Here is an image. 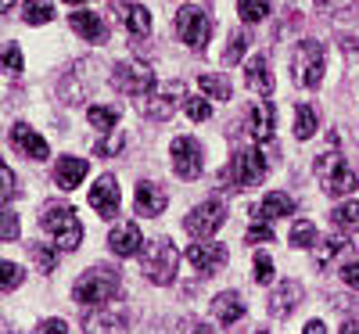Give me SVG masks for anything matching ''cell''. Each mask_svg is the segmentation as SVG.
Instances as JSON below:
<instances>
[{
  "mask_svg": "<svg viewBox=\"0 0 359 334\" xmlns=\"http://www.w3.org/2000/svg\"><path fill=\"white\" fill-rule=\"evenodd\" d=\"M11 144L22 151L25 159H33V162H43V159L50 155V151H47V140H43L36 130H29L25 123H15V126H11Z\"/></svg>",
  "mask_w": 359,
  "mask_h": 334,
  "instance_id": "2e32d148",
  "label": "cell"
},
{
  "mask_svg": "<svg viewBox=\"0 0 359 334\" xmlns=\"http://www.w3.org/2000/svg\"><path fill=\"white\" fill-rule=\"evenodd\" d=\"M248 86L255 90V94H262V98L273 94V72H269L266 54H255L252 62H248Z\"/></svg>",
  "mask_w": 359,
  "mask_h": 334,
  "instance_id": "d4e9b609",
  "label": "cell"
},
{
  "mask_svg": "<svg viewBox=\"0 0 359 334\" xmlns=\"http://www.w3.org/2000/svg\"><path fill=\"white\" fill-rule=\"evenodd\" d=\"M280 216H294V198L291 194H284V191H269L262 201H259V208H255V220H280Z\"/></svg>",
  "mask_w": 359,
  "mask_h": 334,
  "instance_id": "44dd1931",
  "label": "cell"
},
{
  "mask_svg": "<svg viewBox=\"0 0 359 334\" xmlns=\"http://www.w3.org/2000/svg\"><path fill=\"white\" fill-rule=\"evenodd\" d=\"M316 4H327V0H316Z\"/></svg>",
  "mask_w": 359,
  "mask_h": 334,
  "instance_id": "816d5d0a",
  "label": "cell"
},
{
  "mask_svg": "<svg viewBox=\"0 0 359 334\" xmlns=\"http://www.w3.org/2000/svg\"><path fill=\"white\" fill-rule=\"evenodd\" d=\"M245 47H248V36H245V33H233V36H230V47H226V54H223V62L233 65L237 58L245 54Z\"/></svg>",
  "mask_w": 359,
  "mask_h": 334,
  "instance_id": "b9f144b4",
  "label": "cell"
},
{
  "mask_svg": "<svg viewBox=\"0 0 359 334\" xmlns=\"http://www.w3.org/2000/svg\"><path fill=\"white\" fill-rule=\"evenodd\" d=\"M255 334H266V330H255Z\"/></svg>",
  "mask_w": 359,
  "mask_h": 334,
  "instance_id": "f5cc1de1",
  "label": "cell"
},
{
  "mask_svg": "<svg viewBox=\"0 0 359 334\" xmlns=\"http://www.w3.org/2000/svg\"><path fill=\"white\" fill-rule=\"evenodd\" d=\"M111 86L123 90L130 98H151L155 90V72L147 65H137V62H123L111 69Z\"/></svg>",
  "mask_w": 359,
  "mask_h": 334,
  "instance_id": "ba28073f",
  "label": "cell"
},
{
  "mask_svg": "<svg viewBox=\"0 0 359 334\" xmlns=\"http://www.w3.org/2000/svg\"><path fill=\"white\" fill-rule=\"evenodd\" d=\"M0 62H4V69H8L11 76H18V72H22V51H18V44H8L4 54H0Z\"/></svg>",
  "mask_w": 359,
  "mask_h": 334,
  "instance_id": "ab89813d",
  "label": "cell"
},
{
  "mask_svg": "<svg viewBox=\"0 0 359 334\" xmlns=\"http://www.w3.org/2000/svg\"><path fill=\"white\" fill-rule=\"evenodd\" d=\"M83 327H86V334H130V320H126V313L104 309V306H94V313L83 320Z\"/></svg>",
  "mask_w": 359,
  "mask_h": 334,
  "instance_id": "8fae6325",
  "label": "cell"
},
{
  "mask_svg": "<svg viewBox=\"0 0 359 334\" xmlns=\"http://www.w3.org/2000/svg\"><path fill=\"white\" fill-rule=\"evenodd\" d=\"M172 169L180 180H198L205 162H201V144L194 137H176L172 140Z\"/></svg>",
  "mask_w": 359,
  "mask_h": 334,
  "instance_id": "30bf717a",
  "label": "cell"
},
{
  "mask_svg": "<svg viewBox=\"0 0 359 334\" xmlns=\"http://www.w3.org/2000/svg\"><path fill=\"white\" fill-rule=\"evenodd\" d=\"M11 4H15V0H0V11H8Z\"/></svg>",
  "mask_w": 359,
  "mask_h": 334,
  "instance_id": "681fc988",
  "label": "cell"
},
{
  "mask_svg": "<svg viewBox=\"0 0 359 334\" xmlns=\"http://www.w3.org/2000/svg\"><path fill=\"white\" fill-rule=\"evenodd\" d=\"M22 281H25L22 266H18V262H8V259H0V291H15Z\"/></svg>",
  "mask_w": 359,
  "mask_h": 334,
  "instance_id": "1f68e13d",
  "label": "cell"
},
{
  "mask_svg": "<svg viewBox=\"0 0 359 334\" xmlns=\"http://www.w3.org/2000/svg\"><path fill=\"white\" fill-rule=\"evenodd\" d=\"M33 334H69V323L57 320V316H50V320H40Z\"/></svg>",
  "mask_w": 359,
  "mask_h": 334,
  "instance_id": "ee69618b",
  "label": "cell"
},
{
  "mask_svg": "<svg viewBox=\"0 0 359 334\" xmlns=\"http://www.w3.org/2000/svg\"><path fill=\"white\" fill-rule=\"evenodd\" d=\"M237 15H241L248 25L252 22H262L269 15V0H237Z\"/></svg>",
  "mask_w": 359,
  "mask_h": 334,
  "instance_id": "f546056e",
  "label": "cell"
},
{
  "mask_svg": "<svg viewBox=\"0 0 359 334\" xmlns=\"http://www.w3.org/2000/svg\"><path fill=\"white\" fill-rule=\"evenodd\" d=\"M345 245H348L345 237H331V241H323V245H313V259H316V266H327V262H331Z\"/></svg>",
  "mask_w": 359,
  "mask_h": 334,
  "instance_id": "836d02e7",
  "label": "cell"
},
{
  "mask_svg": "<svg viewBox=\"0 0 359 334\" xmlns=\"http://www.w3.org/2000/svg\"><path fill=\"white\" fill-rule=\"evenodd\" d=\"M313 133H316V108L313 105H298L294 108V137L309 140Z\"/></svg>",
  "mask_w": 359,
  "mask_h": 334,
  "instance_id": "484cf974",
  "label": "cell"
},
{
  "mask_svg": "<svg viewBox=\"0 0 359 334\" xmlns=\"http://www.w3.org/2000/svg\"><path fill=\"white\" fill-rule=\"evenodd\" d=\"M29 255H33V262H36L40 273H50L57 266V252H50L47 245H29Z\"/></svg>",
  "mask_w": 359,
  "mask_h": 334,
  "instance_id": "d590c367",
  "label": "cell"
},
{
  "mask_svg": "<svg viewBox=\"0 0 359 334\" xmlns=\"http://www.w3.org/2000/svg\"><path fill=\"white\" fill-rule=\"evenodd\" d=\"M341 334H359V316H355V320H348V323L341 327Z\"/></svg>",
  "mask_w": 359,
  "mask_h": 334,
  "instance_id": "c3c4849f",
  "label": "cell"
},
{
  "mask_svg": "<svg viewBox=\"0 0 359 334\" xmlns=\"http://www.w3.org/2000/svg\"><path fill=\"white\" fill-rule=\"evenodd\" d=\"M86 119H90V126H94V130L108 133V130H115V123H118V108H101V105H94V108H86Z\"/></svg>",
  "mask_w": 359,
  "mask_h": 334,
  "instance_id": "83f0119b",
  "label": "cell"
},
{
  "mask_svg": "<svg viewBox=\"0 0 359 334\" xmlns=\"http://www.w3.org/2000/svg\"><path fill=\"white\" fill-rule=\"evenodd\" d=\"M298 298H302V284L284 281L273 295H269V313H273V316H287V313L298 306Z\"/></svg>",
  "mask_w": 359,
  "mask_h": 334,
  "instance_id": "cb8c5ba5",
  "label": "cell"
},
{
  "mask_svg": "<svg viewBox=\"0 0 359 334\" xmlns=\"http://www.w3.org/2000/svg\"><path fill=\"white\" fill-rule=\"evenodd\" d=\"M184 112L194 119V123H205V119L212 115V105H208L205 98H187V101H184Z\"/></svg>",
  "mask_w": 359,
  "mask_h": 334,
  "instance_id": "74e56055",
  "label": "cell"
},
{
  "mask_svg": "<svg viewBox=\"0 0 359 334\" xmlns=\"http://www.w3.org/2000/svg\"><path fill=\"white\" fill-rule=\"evenodd\" d=\"M341 281H345L348 288H355V291H359V262H348V266L341 269Z\"/></svg>",
  "mask_w": 359,
  "mask_h": 334,
  "instance_id": "f6af8a7d",
  "label": "cell"
},
{
  "mask_svg": "<svg viewBox=\"0 0 359 334\" xmlns=\"http://www.w3.org/2000/svg\"><path fill=\"white\" fill-rule=\"evenodd\" d=\"M65 4H83V0H65Z\"/></svg>",
  "mask_w": 359,
  "mask_h": 334,
  "instance_id": "f907efd6",
  "label": "cell"
},
{
  "mask_svg": "<svg viewBox=\"0 0 359 334\" xmlns=\"http://www.w3.org/2000/svg\"><path fill=\"white\" fill-rule=\"evenodd\" d=\"M184 334H208L198 320H184Z\"/></svg>",
  "mask_w": 359,
  "mask_h": 334,
  "instance_id": "bcb514c9",
  "label": "cell"
},
{
  "mask_svg": "<svg viewBox=\"0 0 359 334\" xmlns=\"http://www.w3.org/2000/svg\"><path fill=\"white\" fill-rule=\"evenodd\" d=\"M323 69H327V51L316 40H298L294 54H291V79L298 86H320L323 83Z\"/></svg>",
  "mask_w": 359,
  "mask_h": 334,
  "instance_id": "3957f363",
  "label": "cell"
},
{
  "mask_svg": "<svg viewBox=\"0 0 359 334\" xmlns=\"http://www.w3.org/2000/svg\"><path fill=\"white\" fill-rule=\"evenodd\" d=\"M133 205H137V212L140 216H162L165 212V205H169V198H165V191L158 187V184H144L137 187V198H133Z\"/></svg>",
  "mask_w": 359,
  "mask_h": 334,
  "instance_id": "d6986e66",
  "label": "cell"
},
{
  "mask_svg": "<svg viewBox=\"0 0 359 334\" xmlns=\"http://www.w3.org/2000/svg\"><path fill=\"white\" fill-rule=\"evenodd\" d=\"M118 18H123V25L130 29L133 36H147V33H151V11H147L144 4H133V0H126V4L118 8Z\"/></svg>",
  "mask_w": 359,
  "mask_h": 334,
  "instance_id": "603a6c76",
  "label": "cell"
},
{
  "mask_svg": "<svg viewBox=\"0 0 359 334\" xmlns=\"http://www.w3.org/2000/svg\"><path fill=\"white\" fill-rule=\"evenodd\" d=\"M90 205L101 220H115L118 216V184L115 176H101L94 187H90Z\"/></svg>",
  "mask_w": 359,
  "mask_h": 334,
  "instance_id": "7c38bea8",
  "label": "cell"
},
{
  "mask_svg": "<svg viewBox=\"0 0 359 334\" xmlns=\"http://www.w3.org/2000/svg\"><path fill=\"white\" fill-rule=\"evenodd\" d=\"M123 291V277L111 269V266H94L86 269L83 277L72 284V298L79 302V306H108V302Z\"/></svg>",
  "mask_w": 359,
  "mask_h": 334,
  "instance_id": "6da1fadb",
  "label": "cell"
},
{
  "mask_svg": "<svg viewBox=\"0 0 359 334\" xmlns=\"http://www.w3.org/2000/svg\"><path fill=\"white\" fill-rule=\"evenodd\" d=\"M8 198H15V173L0 162V201H8Z\"/></svg>",
  "mask_w": 359,
  "mask_h": 334,
  "instance_id": "7bdbcfd3",
  "label": "cell"
},
{
  "mask_svg": "<svg viewBox=\"0 0 359 334\" xmlns=\"http://www.w3.org/2000/svg\"><path fill=\"white\" fill-rule=\"evenodd\" d=\"M269 281H273V259L259 252L255 255V284H269Z\"/></svg>",
  "mask_w": 359,
  "mask_h": 334,
  "instance_id": "f35d334b",
  "label": "cell"
},
{
  "mask_svg": "<svg viewBox=\"0 0 359 334\" xmlns=\"http://www.w3.org/2000/svg\"><path fill=\"white\" fill-rule=\"evenodd\" d=\"M245 241H248V245H259V241H266V245H269V241H273V227H269L266 220H255V227L245 234Z\"/></svg>",
  "mask_w": 359,
  "mask_h": 334,
  "instance_id": "60d3db41",
  "label": "cell"
},
{
  "mask_svg": "<svg viewBox=\"0 0 359 334\" xmlns=\"http://www.w3.org/2000/svg\"><path fill=\"white\" fill-rule=\"evenodd\" d=\"M273 123H277V115H273V105H269V101H255V105L248 108L245 126H248V133H252L259 144L273 140Z\"/></svg>",
  "mask_w": 359,
  "mask_h": 334,
  "instance_id": "9a60e30c",
  "label": "cell"
},
{
  "mask_svg": "<svg viewBox=\"0 0 359 334\" xmlns=\"http://www.w3.org/2000/svg\"><path fill=\"white\" fill-rule=\"evenodd\" d=\"M212 313H216V320L223 327H233L237 320L245 316V302H241V295H237V291H223V295L212 298Z\"/></svg>",
  "mask_w": 359,
  "mask_h": 334,
  "instance_id": "7402d4cb",
  "label": "cell"
},
{
  "mask_svg": "<svg viewBox=\"0 0 359 334\" xmlns=\"http://www.w3.org/2000/svg\"><path fill=\"white\" fill-rule=\"evenodd\" d=\"M223 223H226V205L219 198H208V201H201L191 216L184 220V230L191 237H198V241H208Z\"/></svg>",
  "mask_w": 359,
  "mask_h": 334,
  "instance_id": "9c48e42d",
  "label": "cell"
},
{
  "mask_svg": "<svg viewBox=\"0 0 359 334\" xmlns=\"http://www.w3.org/2000/svg\"><path fill=\"white\" fill-rule=\"evenodd\" d=\"M226 180H230L237 191L259 187L262 180H266V159H262V151H255V147L237 151V155L230 159V166H226Z\"/></svg>",
  "mask_w": 359,
  "mask_h": 334,
  "instance_id": "5b68a950",
  "label": "cell"
},
{
  "mask_svg": "<svg viewBox=\"0 0 359 334\" xmlns=\"http://www.w3.org/2000/svg\"><path fill=\"white\" fill-rule=\"evenodd\" d=\"M198 83H201V90L212 101H230V83L223 79V76H212V72H205V76H198Z\"/></svg>",
  "mask_w": 359,
  "mask_h": 334,
  "instance_id": "f1b7e54d",
  "label": "cell"
},
{
  "mask_svg": "<svg viewBox=\"0 0 359 334\" xmlns=\"http://www.w3.org/2000/svg\"><path fill=\"white\" fill-rule=\"evenodd\" d=\"M176 266H180V255H176V248L169 245L165 237H158L155 245H147V252H144V277L151 284H162V288L172 284Z\"/></svg>",
  "mask_w": 359,
  "mask_h": 334,
  "instance_id": "8992f818",
  "label": "cell"
},
{
  "mask_svg": "<svg viewBox=\"0 0 359 334\" xmlns=\"http://www.w3.org/2000/svg\"><path fill=\"white\" fill-rule=\"evenodd\" d=\"M22 18H25L29 25H47V22L54 18V4H50V0H25Z\"/></svg>",
  "mask_w": 359,
  "mask_h": 334,
  "instance_id": "4316f807",
  "label": "cell"
},
{
  "mask_svg": "<svg viewBox=\"0 0 359 334\" xmlns=\"http://www.w3.org/2000/svg\"><path fill=\"white\" fill-rule=\"evenodd\" d=\"M40 227L54 237V245L65 248V252L79 248V241H83V223H79L72 205H47L43 216H40Z\"/></svg>",
  "mask_w": 359,
  "mask_h": 334,
  "instance_id": "7a4b0ae2",
  "label": "cell"
},
{
  "mask_svg": "<svg viewBox=\"0 0 359 334\" xmlns=\"http://www.w3.org/2000/svg\"><path fill=\"white\" fill-rule=\"evenodd\" d=\"M302 334H327V327H323V323H320V320H309V323H306V330H302Z\"/></svg>",
  "mask_w": 359,
  "mask_h": 334,
  "instance_id": "7dc6e473",
  "label": "cell"
},
{
  "mask_svg": "<svg viewBox=\"0 0 359 334\" xmlns=\"http://www.w3.org/2000/svg\"><path fill=\"white\" fill-rule=\"evenodd\" d=\"M69 22H72V29H76L86 44H104V40H108V25H104V18L94 15V11H76V15H69Z\"/></svg>",
  "mask_w": 359,
  "mask_h": 334,
  "instance_id": "ac0fdd59",
  "label": "cell"
},
{
  "mask_svg": "<svg viewBox=\"0 0 359 334\" xmlns=\"http://www.w3.org/2000/svg\"><path fill=\"white\" fill-rule=\"evenodd\" d=\"M334 223H338L341 230H352V234H359V201L338 205V208H334Z\"/></svg>",
  "mask_w": 359,
  "mask_h": 334,
  "instance_id": "4dcf8cb0",
  "label": "cell"
},
{
  "mask_svg": "<svg viewBox=\"0 0 359 334\" xmlns=\"http://www.w3.org/2000/svg\"><path fill=\"white\" fill-rule=\"evenodd\" d=\"M316 176H320L323 191L331 194V198H345V194H352L355 184H359V176L352 173V166L338 155V151H327V155L316 159Z\"/></svg>",
  "mask_w": 359,
  "mask_h": 334,
  "instance_id": "277c9868",
  "label": "cell"
},
{
  "mask_svg": "<svg viewBox=\"0 0 359 334\" xmlns=\"http://www.w3.org/2000/svg\"><path fill=\"white\" fill-rule=\"evenodd\" d=\"M86 159H76V155H65V159H57V169H54V180H57V187L62 191H76L83 184V176H86Z\"/></svg>",
  "mask_w": 359,
  "mask_h": 334,
  "instance_id": "ffe728a7",
  "label": "cell"
},
{
  "mask_svg": "<svg viewBox=\"0 0 359 334\" xmlns=\"http://www.w3.org/2000/svg\"><path fill=\"white\" fill-rule=\"evenodd\" d=\"M176 33L191 51H205L208 36H212V18L201 8H180L176 11Z\"/></svg>",
  "mask_w": 359,
  "mask_h": 334,
  "instance_id": "52a82bcc",
  "label": "cell"
},
{
  "mask_svg": "<svg viewBox=\"0 0 359 334\" xmlns=\"http://www.w3.org/2000/svg\"><path fill=\"white\" fill-rule=\"evenodd\" d=\"M291 245H294V248H313V245H316V227H313L309 220H298V223L291 227Z\"/></svg>",
  "mask_w": 359,
  "mask_h": 334,
  "instance_id": "d6a6232c",
  "label": "cell"
},
{
  "mask_svg": "<svg viewBox=\"0 0 359 334\" xmlns=\"http://www.w3.org/2000/svg\"><path fill=\"white\" fill-rule=\"evenodd\" d=\"M108 248H111L115 255H123V259L140 255V248H144V234H140V227H137V223H118V227H111V234H108Z\"/></svg>",
  "mask_w": 359,
  "mask_h": 334,
  "instance_id": "5bb4252c",
  "label": "cell"
},
{
  "mask_svg": "<svg viewBox=\"0 0 359 334\" xmlns=\"http://www.w3.org/2000/svg\"><path fill=\"white\" fill-rule=\"evenodd\" d=\"M176 98H184V83H169L165 94H158V98H151V101H144L140 112H144L147 119H172L176 108H180Z\"/></svg>",
  "mask_w": 359,
  "mask_h": 334,
  "instance_id": "e0dca14e",
  "label": "cell"
},
{
  "mask_svg": "<svg viewBox=\"0 0 359 334\" xmlns=\"http://www.w3.org/2000/svg\"><path fill=\"white\" fill-rule=\"evenodd\" d=\"M123 144H126L123 130H108V137L94 144V155H101V159H111V155H118V151H123Z\"/></svg>",
  "mask_w": 359,
  "mask_h": 334,
  "instance_id": "e575fe53",
  "label": "cell"
},
{
  "mask_svg": "<svg viewBox=\"0 0 359 334\" xmlns=\"http://www.w3.org/2000/svg\"><path fill=\"white\" fill-rule=\"evenodd\" d=\"M226 259H230V252H226V245H191L187 248V262L198 269V273H219L223 266H226Z\"/></svg>",
  "mask_w": 359,
  "mask_h": 334,
  "instance_id": "4fadbf2b",
  "label": "cell"
},
{
  "mask_svg": "<svg viewBox=\"0 0 359 334\" xmlns=\"http://www.w3.org/2000/svg\"><path fill=\"white\" fill-rule=\"evenodd\" d=\"M22 227H18V216L11 208H0V241H18Z\"/></svg>",
  "mask_w": 359,
  "mask_h": 334,
  "instance_id": "8d00e7d4",
  "label": "cell"
}]
</instances>
